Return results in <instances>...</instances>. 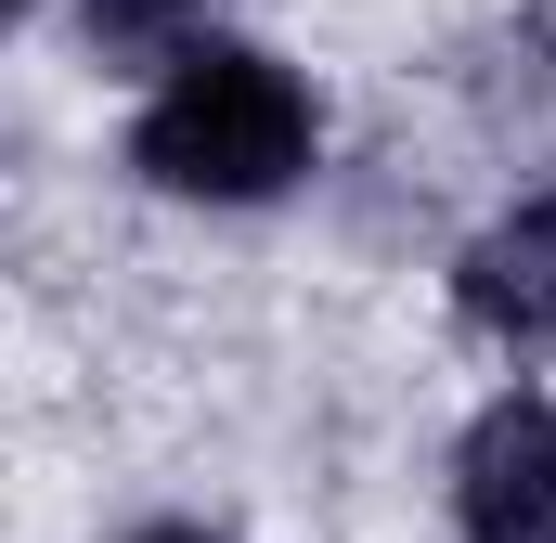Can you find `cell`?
Returning a JSON list of instances; mask_svg holds the SVG:
<instances>
[{
  "label": "cell",
  "instance_id": "1",
  "mask_svg": "<svg viewBox=\"0 0 556 543\" xmlns=\"http://www.w3.org/2000/svg\"><path fill=\"white\" fill-rule=\"evenodd\" d=\"M130 168L168 207H285L324 168V104L273 39H194L168 78H142Z\"/></svg>",
  "mask_w": 556,
  "mask_h": 543
},
{
  "label": "cell",
  "instance_id": "2",
  "mask_svg": "<svg viewBox=\"0 0 556 543\" xmlns=\"http://www.w3.org/2000/svg\"><path fill=\"white\" fill-rule=\"evenodd\" d=\"M453 531L466 543H556V402L505 389L453 440Z\"/></svg>",
  "mask_w": 556,
  "mask_h": 543
},
{
  "label": "cell",
  "instance_id": "3",
  "mask_svg": "<svg viewBox=\"0 0 556 543\" xmlns=\"http://www.w3.org/2000/svg\"><path fill=\"white\" fill-rule=\"evenodd\" d=\"M453 324L492 350H556V194L492 207L453 247Z\"/></svg>",
  "mask_w": 556,
  "mask_h": 543
},
{
  "label": "cell",
  "instance_id": "4",
  "mask_svg": "<svg viewBox=\"0 0 556 543\" xmlns=\"http://www.w3.org/2000/svg\"><path fill=\"white\" fill-rule=\"evenodd\" d=\"M78 39H91L104 65H142V78H168L194 39H220V0H78Z\"/></svg>",
  "mask_w": 556,
  "mask_h": 543
},
{
  "label": "cell",
  "instance_id": "5",
  "mask_svg": "<svg viewBox=\"0 0 556 543\" xmlns=\"http://www.w3.org/2000/svg\"><path fill=\"white\" fill-rule=\"evenodd\" d=\"M130 543H233V531H207V518H142Z\"/></svg>",
  "mask_w": 556,
  "mask_h": 543
},
{
  "label": "cell",
  "instance_id": "6",
  "mask_svg": "<svg viewBox=\"0 0 556 543\" xmlns=\"http://www.w3.org/2000/svg\"><path fill=\"white\" fill-rule=\"evenodd\" d=\"M13 13H39V0H13Z\"/></svg>",
  "mask_w": 556,
  "mask_h": 543
}]
</instances>
